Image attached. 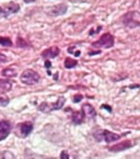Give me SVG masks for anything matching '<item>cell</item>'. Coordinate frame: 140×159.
Segmentation results:
<instances>
[{"instance_id": "cell-5", "label": "cell", "mask_w": 140, "mask_h": 159, "mask_svg": "<svg viewBox=\"0 0 140 159\" xmlns=\"http://www.w3.org/2000/svg\"><path fill=\"white\" fill-rule=\"evenodd\" d=\"M19 9H20V6L14 2H9L4 5L3 7H0V19L18 12Z\"/></svg>"}, {"instance_id": "cell-18", "label": "cell", "mask_w": 140, "mask_h": 159, "mask_svg": "<svg viewBox=\"0 0 140 159\" xmlns=\"http://www.w3.org/2000/svg\"><path fill=\"white\" fill-rule=\"evenodd\" d=\"M16 44H17V47H20V48H26L28 47V43L25 39H23L21 37H17L16 39Z\"/></svg>"}, {"instance_id": "cell-2", "label": "cell", "mask_w": 140, "mask_h": 159, "mask_svg": "<svg viewBox=\"0 0 140 159\" xmlns=\"http://www.w3.org/2000/svg\"><path fill=\"white\" fill-rule=\"evenodd\" d=\"M39 80H40L39 74L31 69L25 70L20 76V80L22 81V83L27 85H35L38 83Z\"/></svg>"}, {"instance_id": "cell-13", "label": "cell", "mask_w": 140, "mask_h": 159, "mask_svg": "<svg viewBox=\"0 0 140 159\" xmlns=\"http://www.w3.org/2000/svg\"><path fill=\"white\" fill-rule=\"evenodd\" d=\"M85 116L82 111H74L72 113V121L76 125H81L84 122Z\"/></svg>"}, {"instance_id": "cell-16", "label": "cell", "mask_w": 140, "mask_h": 159, "mask_svg": "<svg viewBox=\"0 0 140 159\" xmlns=\"http://www.w3.org/2000/svg\"><path fill=\"white\" fill-rule=\"evenodd\" d=\"M1 74H2L3 76H5V77L11 78V77H16V71L15 70L11 69V68H7V69H5V70H3Z\"/></svg>"}, {"instance_id": "cell-12", "label": "cell", "mask_w": 140, "mask_h": 159, "mask_svg": "<svg viewBox=\"0 0 140 159\" xmlns=\"http://www.w3.org/2000/svg\"><path fill=\"white\" fill-rule=\"evenodd\" d=\"M66 9H67V7L65 4H59L52 8L51 13L55 16H60L66 12Z\"/></svg>"}, {"instance_id": "cell-14", "label": "cell", "mask_w": 140, "mask_h": 159, "mask_svg": "<svg viewBox=\"0 0 140 159\" xmlns=\"http://www.w3.org/2000/svg\"><path fill=\"white\" fill-rule=\"evenodd\" d=\"M65 102H66V99L65 97H59L57 101V102H55L52 107H51V111H54V110H59L61 109L64 104H65Z\"/></svg>"}, {"instance_id": "cell-15", "label": "cell", "mask_w": 140, "mask_h": 159, "mask_svg": "<svg viewBox=\"0 0 140 159\" xmlns=\"http://www.w3.org/2000/svg\"><path fill=\"white\" fill-rule=\"evenodd\" d=\"M77 65H78V61H77V60H74V59H71V58H66V59L65 60V62H64V66H65L66 69L75 68Z\"/></svg>"}, {"instance_id": "cell-4", "label": "cell", "mask_w": 140, "mask_h": 159, "mask_svg": "<svg viewBox=\"0 0 140 159\" xmlns=\"http://www.w3.org/2000/svg\"><path fill=\"white\" fill-rule=\"evenodd\" d=\"M94 137L96 139V141H101L102 139H104L107 143H112L114 141H117L121 138L120 134L112 133L108 130H104V131H97L94 134Z\"/></svg>"}, {"instance_id": "cell-6", "label": "cell", "mask_w": 140, "mask_h": 159, "mask_svg": "<svg viewBox=\"0 0 140 159\" xmlns=\"http://www.w3.org/2000/svg\"><path fill=\"white\" fill-rule=\"evenodd\" d=\"M12 125L9 121L6 120H2L0 121V141L5 139L11 131Z\"/></svg>"}, {"instance_id": "cell-9", "label": "cell", "mask_w": 140, "mask_h": 159, "mask_svg": "<svg viewBox=\"0 0 140 159\" xmlns=\"http://www.w3.org/2000/svg\"><path fill=\"white\" fill-rule=\"evenodd\" d=\"M81 111L83 112V114H84L85 117L89 118V119L95 118L96 116V111L95 110V108H94L91 104H89V103H85L82 106Z\"/></svg>"}, {"instance_id": "cell-19", "label": "cell", "mask_w": 140, "mask_h": 159, "mask_svg": "<svg viewBox=\"0 0 140 159\" xmlns=\"http://www.w3.org/2000/svg\"><path fill=\"white\" fill-rule=\"evenodd\" d=\"M9 103L8 97H0V106H6Z\"/></svg>"}, {"instance_id": "cell-23", "label": "cell", "mask_w": 140, "mask_h": 159, "mask_svg": "<svg viewBox=\"0 0 140 159\" xmlns=\"http://www.w3.org/2000/svg\"><path fill=\"white\" fill-rule=\"evenodd\" d=\"M45 67H46L47 69H49V68H51V62H50V61H48V60H46V61H45Z\"/></svg>"}, {"instance_id": "cell-24", "label": "cell", "mask_w": 140, "mask_h": 159, "mask_svg": "<svg viewBox=\"0 0 140 159\" xmlns=\"http://www.w3.org/2000/svg\"><path fill=\"white\" fill-rule=\"evenodd\" d=\"M102 108H106V109H108V111L109 112H111V111H112V108H111L110 106H108V105L103 104V105H102Z\"/></svg>"}, {"instance_id": "cell-11", "label": "cell", "mask_w": 140, "mask_h": 159, "mask_svg": "<svg viewBox=\"0 0 140 159\" xmlns=\"http://www.w3.org/2000/svg\"><path fill=\"white\" fill-rule=\"evenodd\" d=\"M12 86H13V84L10 80L0 79V93H5L11 91Z\"/></svg>"}, {"instance_id": "cell-20", "label": "cell", "mask_w": 140, "mask_h": 159, "mask_svg": "<svg viewBox=\"0 0 140 159\" xmlns=\"http://www.w3.org/2000/svg\"><path fill=\"white\" fill-rule=\"evenodd\" d=\"M82 99H83V96L81 95V94H77V95H75L73 97V102H79Z\"/></svg>"}, {"instance_id": "cell-26", "label": "cell", "mask_w": 140, "mask_h": 159, "mask_svg": "<svg viewBox=\"0 0 140 159\" xmlns=\"http://www.w3.org/2000/svg\"><path fill=\"white\" fill-rule=\"evenodd\" d=\"M139 5H140V1H139Z\"/></svg>"}, {"instance_id": "cell-21", "label": "cell", "mask_w": 140, "mask_h": 159, "mask_svg": "<svg viewBox=\"0 0 140 159\" xmlns=\"http://www.w3.org/2000/svg\"><path fill=\"white\" fill-rule=\"evenodd\" d=\"M7 61V57L2 53H0V63H4Z\"/></svg>"}, {"instance_id": "cell-8", "label": "cell", "mask_w": 140, "mask_h": 159, "mask_svg": "<svg viewBox=\"0 0 140 159\" xmlns=\"http://www.w3.org/2000/svg\"><path fill=\"white\" fill-rule=\"evenodd\" d=\"M59 53H60V49L58 47H51V48L45 49L42 52L41 56H42V58L47 59H47H54L57 56H58Z\"/></svg>"}, {"instance_id": "cell-10", "label": "cell", "mask_w": 140, "mask_h": 159, "mask_svg": "<svg viewBox=\"0 0 140 159\" xmlns=\"http://www.w3.org/2000/svg\"><path fill=\"white\" fill-rule=\"evenodd\" d=\"M33 128H34V126H33L31 122H25L19 125L20 133L22 134L23 136H28L33 131Z\"/></svg>"}, {"instance_id": "cell-17", "label": "cell", "mask_w": 140, "mask_h": 159, "mask_svg": "<svg viewBox=\"0 0 140 159\" xmlns=\"http://www.w3.org/2000/svg\"><path fill=\"white\" fill-rule=\"evenodd\" d=\"M0 45L3 47H11L13 45L12 40L7 37H0Z\"/></svg>"}, {"instance_id": "cell-3", "label": "cell", "mask_w": 140, "mask_h": 159, "mask_svg": "<svg viewBox=\"0 0 140 159\" xmlns=\"http://www.w3.org/2000/svg\"><path fill=\"white\" fill-rule=\"evenodd\" d=\"M114 44H115V39L113 35H111L110 33H105L96 41L92 43V46L94 48H110L114 47Z\"/></svg>"}, {"instance_id": "cell-22", "label": "cell", "mask_w": 140, "mask_h": 159, "mask_svg": "<svg viewBox=\"0 0 140 159\" xmlns=\"http://www.w3.org/2000/svg\"><path fill=\"white\" fill-rule=\"evenodd\" d=\"M60 158H62V159H68V158H69V155L67 154V152H66V151H63L62 153H61Z\"/></svg>"}, {"instance_id": "cell-25", "label": "cell", "mask_w": 140, "mask_h": 159, "mask_svg": "<svg viewBox=\"0 0 140 159\" xmlns=\"http://www.w3.org/2000/svg\"><path fill=\"white\" fill-rule=\"evenodd\" d=\"M36 0H24V2L25 3H33V2H35Z\"/></svg>"}, {"instance_id": "cell-1", "label": "cell", "mask_w": 140, "mask_h": 159, "mask_svg": "<svg viewBox=\"0 0 140 159\" xmlns=\"http://www.w3.org/2000/svg\"><path fill=\"white\" fill-rule=\"evenodd\" d=\"M122 23L128 29L140 27V12L137 10L128 11L122 16Z\"/></svg>"}, {"instance_id": "cell-7", "label": "cell", "mask_w": 140, "mask_h": 159, "mask_svg": "<svg viewBox=\"0 0 140 159\" xmlns=\"http://www.w3.org/2000/svg\"><path fill=\"white\" fill-rule=\"evenodd\" d=\"M131 146H132L131 142L128 141V140H125V141H123L122 143H117V144L110 146L108 148V150L110 152L118 153V152H121V151H124V150H126V149L130 148Z\"/></svg>"}]
</instances>
